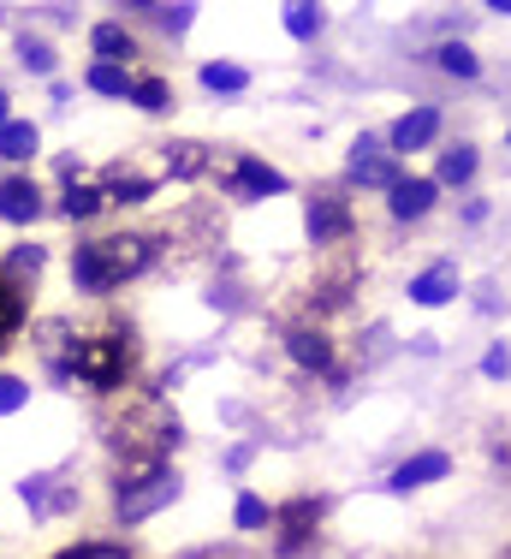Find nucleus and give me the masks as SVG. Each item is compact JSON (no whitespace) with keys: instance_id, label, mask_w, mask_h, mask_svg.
<instances>
[{"instance_id":"36","label":"nucleus","mask_w":511,"mask_h":559,"mask_svg":"<svg viewBox=\"0 0 511 559\" xmlns=\"http://www.w3.org/2000/svg\"><path fill=\"white\" fill-rule=\"evenodd\" d=\"M506 559H511V554H506Z\"/></svg>"},{"instance_id":"18","label":"nucleus","mask_w":511,"mask_h":559,"mask_svg":"<svg viewBox=\"0 0 511 559\" xmlns=\"http://www.w3.org/2000/svg\"><path fill=\"white\" fill-rule=\"evenodd\" d=\"M90 48L102 55V66H119V60H138V36L126 24H96L90 31Z\"/></svg>"},{"instance_id":"5","label":"nucleus","mask_w":511,"mask_h":559,"mask_svg":"<svg viewBox=\"0 0 511 559\" xmlns=\"http://www.w3.org/2000/svg\"><path fill=\"white\" fill-rule=\"evenodd\" d=\"M221 191L238 197V203H262V197L286 191V173H274L268 162H255V155H233L226 173H221Z\"/></svg>"},{"instance_id":"1","label":"nucleus","mask_w":511,"mask_h":559,"mask_svg":"<svg viewBox=\"0 0 511 559\" xmlns=\"http://www.w3.org/2000/svg\"><path fill=\"white\" fill-rule=\"evenodd\" d=\"M179 435H185V423L161 393H126V399L114 393L102 411V441L126 459V476L161 471V459L179 447Z\"/></svg>"},{"instance_id":"35","label":"nucleus","mask_w":511,"mask_h":559,"mask_svg":"<svg viewBox=\"0 0 511 559\" xmlns=\"http://www.w3.org/2000/svg\"><path fill=\"white\" fill-rule=\"evenodd\" d=\"M7 108H12V102H7V90H0V126H12V114H7Z\"/></svg>"},{"instance_id":"30","label":"nucleus","mask_w":511,"mask_h":559,"mask_svg":"<svg viewBox=\"0 0 511 559\" xmlns=\"http://www.w3.org/2000/svg\"><path fill=\"white\" fill-rule=\"evenodd\" d=\"M286 31L298 36V43H309V36L321 31V12H316V7H304V0H298V7H286Z\"/></svg>"},{"instance_id":"32","label":"nucleus","mask_w":511,"mask_h":559,"mask_svg":"<svg viewBox=\"0 0 511 559\" xmlns=\"http://www.w3.org/2000/svg\"><path fill=\"white\" fill-rule=\"evenodd\" d=\"M482 376H488V381H506L511 376V345H494V352L482 357Z\"/></svg>"},{"instance_id":"6","label":"nucleus","mask_w":511,"mask_h":559,"mask_svg":"<svg viewBox=\"0 0 511 559\" xmlns=\"http://www.w3.org/2000/svg\"><path fill=\"white\" fill-rule=\"evenodd\" d=\"M274 548H280V559H292V554H304L309 542H316V530H321V500L316 495H298V500H286L274 512Z\"/></svg>"},{"instance_id":"23","label":"nucleus","mask_w":511,"mask_h":559,"mask_svg":"<svg viewBox=\"0 0 511 559\" xmlns=\"http://www.w3.org/2000/svg\"><path fill=\"white\" fill-rule=\"evenodd\" d=\"M19 328H24V292L0 280V352H7L12 340H19Z\"/></svg>"},{"instance_id":"33","label":"nucleus","mask_w":511,"mask_h":559,"mask_svg":"<svg viewBox=\"0 0 511 559\" xmlns=\"http://www.w3.org/2000/svg\"><path fill=\"white\" fill-rule=\"evenodd\" d=\"M54 559H131L126 548H107V542H90V548H66V554H54Z\"/></svg>"},{"instance_id":"34","label":"nucleus","mask_w":511,"mask_h":559,"mask_svg":"<svg viewBox=\"0 0 511 559\" xmlns=\"http://www.w3.org/2000/svg\"><path fill=\"white\" fill-rule=\"evenodd\" d=\"M185 559H233V554H221V548H203V554H185Z\"/></svg>"},{"instance_id":"12","label":"nucleus","mask_w":511,"mask_h":559,"mask_svg":"<svg viewBox=\"0 0 511 559\" xmlns=\"http://www.w3.org/2000/svg\"><path fill=\"white\" fill-rule=\"evenodd\" d=\"M43 215V191H36V179H24V173H12V179H0V221L24 226Z\"/></svg>"},{"instance_id":"14","label":"nucleus","mask_w":511,"mask_h":559,"mask_svg":"<svg viewBox=\"0 0 511 559\" xmlns=\"http://www.w3.org/2000/svg\"><path fill=\"white\" fill-rule=\"evenodd\" d=\"M387 197H393V203H387V209H393V221H423L428 209H435L440 185L435 179H399Z\"/></svg>"},{"instance_id":"9","label":"nucleus","mask_w":511,"mask_h":559,"mask_svg":"<svg viewBox=\"0 0 511 559\" xmlns=\"http://www.w3.org/2000/svg\"><path fill=\"white\" fill-rule=\"evenodd\" d=\"M352 179L369 185V191H393L405 173H399L393 155H381V138H357L352 143Z\"/></svg>"},{"instance_id":"10","label":"nucleus","mask_w":511,"mask_h":559,"mask_svg":"<svg viewBox=\"0 0 511 559\" xmlns=\"http://www.w3.org/2000/svg\"><path fill=\"white\" fill-rule=\"evenodd\" d=\"M19 495L31 506V518H60L78 506V488H66V476H24Z\"/></svg>"},{"instance_id":"4","label":"nucleus","mask_w":511,"mask_h":559,"mask_svg":"<svg viewBox=\"0 0 511 559\" xmlns=\"http://www.w3.org/2000/svg\"><path fill=\"white\" fill-rule=\"evenodd\" d=\"M179 500V471H138V476H119V495H114V518L119 524H143V518H155L161 506Z\"/></svg>"},{"instance_id":"29","label":"nucleus","mask_w":511,"mask_h":559,"mask_svg":"<svg viewBox=\"0 0 511 559\" xmlns=\"http://www.w3.org/2000/svg\"><path fill=\"white\" fill-rule=\"evenodd\" d=\"M19 60L31 66V72H54V48L43 36H19Z\"/></svg>"},{"instance_id":"7","label":"nucleus","mask_w":511,"mask_h":559,"mask_svg":"<svg viewBox=\"0 0 511 559\" xmlns=\"http://www.w3.org/2000/svg\"><path fill=\"white\" fill-rule=\"evenodd\" d=\"M304 226H309V238H316V245H345V238H352V226H357V215H352V203H345V191H321V197H309Z\"/></svg>"},{"instance_id":"17","label":"nucleus","mask_w":511,"mask_h":559,"mask_svg":"<svg viewBox=\"0 0 511 559\" xmlns=\"http://www.w3.org/2000/svg\"><path fill=\"white\" fill-rule=\"evenodd\" d=\"M36 150H43V131H36L31 119H12V126H0V162H7V167H24Z\"/></svg>"},{"instance_id":"20","label":"nucleus","mask_w":511,"mask_h":559,"mask_svg":"<svg viewBox=\"0 0 511 559\" xmlns=\"http://www.w3.org/2000/svg\"><path fill=\"white\" fill-rule=\"evenodd\" d=\"M36 274H43V245H12L7 250V274H0V280L24 292V280H36Z\"/></svg>"},{"instance_id":"11","label":"nucleus","mask_w":511,"mask_h":559,"mask_svg":"<svg viewBox=\"0 0 511 559\" xmlns=\"http://www.w3.org/2000/svg\"><path fill=\"white\" fill-rule=\"evenodd\" d=\"M286 352H292V364H298V369H316V376H328V369H333V340L321 334V328H309V322L286 328Z\"/></svg>"},{"instance_id":"21","label":"nucleus","mask_w":511,"mask_h":559,"mask_svg":"<svg viewBox=\"0 0 511 559\" xmlns=\"http://www.w3.org/2000/svg\"><path fill=\"white\" fill-rule=\"evenodd\" d=\"M167 173H173V179H203V173H209V150H203V143H173V150H167Z\"/></svg>"},{"instance_id":"27","label":"nucleus","mask_w":511,"mask_h":559,"mask_svg":"<svg viewBox=\"0 0 511 559\" xmlns=\"http://www.w3.org/2000/svg\"><path fill=\"white\" fill-rule=\"evenodd\" d=\"M435 60H440V72H452V78H476V72H482V60L470 55L464 43H447V48H440Z\"/></svg>"},{"instance_id":"8","label":"nucleus","mask_w":511,"mask_h":559,"mask_svg":"<svg viewBox=\"0 0 511 559\" xmlns=\"http://www.w3.org/2000/svg\"><path fill=\"white\" fill-rule=\"evenodd\" d=\"M36 352H43V364H48V381H60V388H72V352H78V328L66 322V316H48V322H36Z\"/></svg>"},{"instance_id":"28","label":"nucleus","mask_w":511,"mask_h":559,"mask_svg":"<svg viewBox=\"0 0 511 559\" xmlns=\"http://www.w3.org/2000/svg\"><path fill=\"white\" fill-rule=\"evenodd\" d=\"M268 518H274V512H268L262 495H238V506H233V524H238V530H262Z\"/></svg>"},{"instance_id":"2","label":"nucleus","mask_w":511,"mask_h":559,"mask_svg":"<svg viewBox=\"0 0 511 559\" xmlns=\"http://www.w3.org/2000/svg\"><path fill=\"white\" fill-rule=\"evenodd\" d=\"M155 262V238L150 233H114V238H90L72 250V286L90 298H107L126 280H138Z\"/></svg>"},{"instance_id":"26","label":"nucleus","mask_w":511,"mask_h":559,"mask_svg":"<svg viewBox=\"0 0 511 559\" xmlns=\"http://www.w3.org/2000/svg\"><path fill=\"white\" fill-rule=\"evenodd\" d=\"M84 84L96 90V96H131V72H126V66H102V60H96Z\"/></svg>"},{"instance_id":"13","label":"nucleus","mask_w":511,"mask_h":559,"mask_svg":"<svg viewBox=\"0 0 511 559\" xmlns=\"http://www.w3.org/2000/svg\"><path fill=\"white\" fill-rule=\"evenodd\" d=\"M435 131H440V108H411L393 131H387V150L411 155V150H423V143H435Z\"/></svg>"},{"instance_id":"16","label":"nucleus","mask_w":511,"mask_h":559,"mask_svg":"<svg viewBox=\"0 0 511 559\" xmlns=\"http://www.w3.org/2000/svg\"><path fill=\"white\" fill-rule=\"evenodd\" d=\"M447 298H459V269H452V262H435V269H423L411 280V304H428V310H435V304H447Z\"/></svg>"},{"instance_id":"19","label":"nucleus","mask_w":511,"mask_h":559,"mask_svg":"<svg viewBox=\"0 0 511 559\" xmlns=\"http://www.w3.org/2000/svg\"><path fill=\"white\" fill-rule=\"evenodd\" d=\"M66 221H96L102 209H107V197H102V185L96 179H66Z\"/></svg>"},{"instance_id":"15","label":"nucleus","mask_w":511,"mask_h":559,"mask_svg":"<svg viewBox=\"0 0 511 559\" xmlns=\"http://www.w3.org/2000/svg\"><path fill=\"white\" fill-rule=\"evenodd\" d=\"M447 471H452L447 452H416L411 464H399V471H393V483H387V488H393V495H411V488H423V483H440Z\"/></svg>"},{"instance_id":"24","label":"nucleus","mask_w":511,"mask_h":559,"mask_svg":"<svg viewBox=\"0 0 511 559\" xmlns=\"http://www.w3.org/2000/svg\"><path fill=\"white\" fill-rule=\"evenodd\" d=\"M131 102H138L143 114H167L173 108V84L167 78H131Z\"/></svg>"},{"instance_id":"3","label":"nucleus","mask_w":511,"mask_h":559,"mask_svg":"<svg viewBox=\"0 0 511 559\" xmlns=\"http://www.w3.org/2000/svg\"><path fill=\"white\" fill-rule=\"evenodd\" d=\"M138 376V334L126 322H107L96 334H78L72 352V381H84L90 393H119Z\"/></svg>"},{"instance_id":"22","label":"nucleus","mask_w":511,"mask_h":559,"mask_svg":"<svg viewBox=\"0 0 511 559\" xmlns=\"http://www.w3.org/2000/svg\"><path fill=\"white\" fill-rule=\"evenodd\" d=\"M203 84L214 90V96H238V90H250V72L233 60H209L203 66Z\"/></svg>"},{"instance_id":"25","label":"nucleus","mask_w":511,"mask_h":559,"mask_svg":"<svg viewBox=\"0 0 511 559\" xmlns=\"http://www.w3.org/2000/svg\"><path fill=\"white\" fill-rule=\"evenodd\" d=\"M470 179H476V150H470V143L440 155V179L435 185H470Z\"/></svg>"},{"instance_id":"31","label":"nucleus","mask_w":511,"mask_h":559,"mask_svg":"<svg viewBox=\"0 0 511 559\" xmlns=\"http://www.w3.org/2000/svg\"><path fill=\"white\" fill-rule=\"evenodd\" d=\"M24 405H31V381L0 376V417H12V411H24Z\"/></svg>"}]
</instances>
